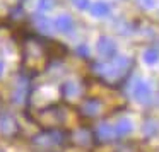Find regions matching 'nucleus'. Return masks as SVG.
<instances>
[{
	"mask_svg": "<svg viewBox=\"0 0 159 152\" xmlns=\"http://www.w3.org/2000/svg\"><path fill=\"white\" fill-rule=\"evenodd\" d=\"M130 69V58L123 55H116L108 60V63H94V72L106 80H118Z\"/></svg>",
	"mask_w": 159,
	"mask_h": 152,
	"instance_id": "nucleus-1",
	"label": "nucleus"
},
{
	"mask_svg": "<svg viewBox=\"0 0 159 152\" xmlns=\"http://www.w3.org/2000/svg\"><path fill=\"white\" fill-rule=\"evenodd\" d=\"M65 142H67V133L63 130L48 128V130H43L41 133H36L33 137L31 144L34 147L41 149V150H50V149H55V147H62Z\"/></svg>",
	"mask_w": 159,
	"mask_h": 152,
	"instance_id": "nucleus-2",
	"label": "nucleus"
},
{
	"mask_svg": "<svg viewBox=\"0 0 159 152\" xmlns=\"http://www.w3.org/2000/svg\"><path fill=\"white\" fill-rule=\"evenodd\" d=\"M96 50H98V55L104 60H111L118 55V46L110 36H99L96 43Z\"/></svg>",
	"mask_w": 159,
	"mask_h": 152,
	"instance_id": "nucleus-3",
	"label": "nucleus"
},
{
	"mask_svg": "<svg viewBox=\"0 0 159 152\" xmlns=\"http://www.w3.org/2000/svg\"><path fill=\"white\" fill-rule=\"evenodd\" d=\"M132 96L137 103L140 104H149L152 101V91L145 80H137L132 87Z\"/></svg>",
	"mask_w": 159,
	"mask_h": 152,
	"instance_id": "nucleus-4",
	"label": "nucleus"
},
{
	"mask_svg": "<svg viewBox=\"0 0 159 152\" xmlns=\"http://www.w3.org/2000/svg\"><path fill=\"white\" fill-rule=\"evenodd\" d=\"M19 132V123L12 114L4 113L0 114V133L5 137H14Z\"/></svg>",
	"mask_w": 159,
	"mask_h": 152,
	"instance_id": "nucleus-5",
	"label": "nucleus"
},
{
	"mask_svg": "<svg viewBox=\"0 0 159 152\" xmlns=\"http://www.w3.org/2000/svg\"><path fill=\"white\" fill-rule=\"evenodd\" d=\"M53 28L58 33H62V34H70V33L75 29V22H74L72 16L60 14V16H57L55 21H53Z\"/></svg>",
	"mask_w": 159,
	"mask_h": 152,
	"instance_id": "nucleus-6",
	"label": "nucleus"
},
{
	"mask_svg": "<svg viewBox=\"0 0 159 152\" xmlns=\"http://www.w3.org/2000/svg\"><path fill=\"white\" fill-rule=\"evenodd\" d=\"M89 12L93 17H98V19H103V17H108L111 14V7L108 2H103V0H98L94 2L93 5H89Z\"/></svg>",
	"mask_w": 159,
	"mask_h": 152,
	"instance_id": "nucleus-7",
	"label": "nucleus"
},
{
	"mask_svg": "<svg viewBox=\"0 0 159 152\" xmlns=\"http://www.w3.org/2000/svg\"><path fill=\"white\" fill-rule=\"evenodd\" d=\"M80 110H82V114L93 118V116H96V114H99V111H101V101L96 99V97H89V99H86L82 103Z\"/></svg>",
	"mask_w": 159,
	"mask_h": 152,
	"instance_id": "nucleus-8",
	"label": "nucleus"
},
{
	"mask_svg": "<svg viewBox=\"0 0 159 152\" xmlns=\"http://www.w3.org/2000/svg\"><path fill=\"white\" fill-rule=\"evenodd\" d=\"M34 24H36V29H38L39 33H43V34H52L53 33V22L52 19H48L45 14H36L34 16Z\"/></svg>",
	"mask_w": 159,
	"mask_h": 152,
	"instance_id": "nucleus-9",
	"label": "nucleus"
},
{
	"mask_svg": "<svg viewBox=\"0 0 159 152\" xmlns=\"http://www.w3.org/2000/svg\"><path fill=\"white\" fill-rule=\"evenodd\" d=\"M28 96V80L26 79H19L17 84H16V89L12 92V101L16 104H22Z\"/></svg>",
	"mask_w": 159,
	"mask_h": 152,
	"instance_id": "nucleus-10",
	"label": "nucleus"
},
{
	"mask_svg": "<svg viewBox=\"0 0 159 152\" xmlns=\"http://www.w3.org/2000/svg\"><path fill=\"white\" fill-rule=\"evenodd\" d=\"M72 140L75 142L77 145H80V147H87V145H91V142H93V133H91L89 128H79V130L74 132Z\"/></svg>",
	"mask_w": 159,
	"mask_h": 152,
	"instance_id": "nucleus-11",
	"label": "nucleus"
},
{
	"mask_svg": "<svg viewBox=\"0 0 159 152\" xmlns=\"http://www.w3.org/2000/svg\"><path fill=\"white\" fill-rule=\"evenodd\" d=\"M96 135L101 142H110L115 138V128L110 123H99V127L96 130Z\"/></svg>",
	"mask_w": 159,
	"mask_h": 152,
	"instance_id": "nucleus-12",
	"label": "nucleus"
},
{
	"mask_svg": "<svg viewBox=\"0 0 159 152\" xmlns=\"http://www.w3.org/2000/svg\"><path fill=\"white\" fill-rule=\"evenodd\" d=\"M113 128H115V135H118V137H127V135H130L132 130H134V123H132L128 118H121Z\"/></svg>",
	"mask_w": 159,
	"mask_h": 152,
	"instance_id": "nucleus-13",
	"label": "nucleus"
},
{
	"mask_svg": "<svg viewBox=\"0 0 159 152\" xmlns=\"http://www.w3.org/2000/svg\"><path fill=\"white\" fill-rule=\"evenodd\" d=\"M62 94L65 97H69V99L75 97L77 94H79V86H77V82H74V80H67V82H63L62 84Z\"/></svg>",
	"mask_w": 159,
	"mask_h": 152,
	"instance_id": "nucleus-14",
	"label": "nucleus"
},
{
	"mask_svg": "<svg viewBox=\"0 0 159 152\" xmlns=\"http://www.w3.org/2000/svg\"><path fill=\"white\" fill-rule=\"evenodd\" d=\"M144 62L147 65H154L159 62V50L157 48H147L144 51Z\"/></svg>",
	"mask_w": 159,
	"mask_h": 152,
	"instance_id": "nucleus-15",
	"label": "nucleus"
},
{
	"mask_svg": "<svg viewBox=\"0 0 159 152\" xmlns=\"http://www.w3.org/2000/svg\"><path fill=\"white\" fill-rule=\"evenodd\" d=\"M142 130H144V135H145V137H154V135L157 133L159 127H157V123H156L154 120H147V121L144 123V127H142Z\"/></svg>",
	"mask_w": 159,
	"mask_h": 152,
	"instance_id": "nucleus-16",
	"label": "nucleus"
},
{
	"mask_svg": "<svg viewBox=\"0 0 159 152\" xmlns=\"http://www.w3.org/2000/svg\"><path fill=\"white\" fill-rule=\"evenodd\" d=\"M57 5V0H38V12L46 14V12H52Z\"/></svg>",
	"mask_w": 159,
	"mask_h": 152,
	"instance_id": "nucleus-17",
	"label": "nucleus"
},
{
	"mask_svg": "<svg viewBox=\"0 0 159 152\" xmlns=\"http://www.w3.org/2000/svg\"><path fill=\"white\" fill-rule=\"evenodd\" d=\"M75 51H77V55H79V56H82V58H89V55H91L89 46H87L86 43H80V45L75 48Z\"/></svg>",
	"mask_w": 159,
	"mask_h": 152,
	"instance_id": "nucleus-18",
	"label": "nucleus"
},
{
	"mask_svg": "<svg viewBox=\"0 0 159 152\" xmlns=\"http://www.w3.org/2000/svg\"><path fill=\"white\" fill-rule=\"evenodd\" d=\"M137 4L145 11H151V9L156 7V0H137Z\"/></svg>",
	"mask_w": 159,
	"mask_h": 152,
	"instance_id": "nucleus-19",
	"label": "nucleus"
},
{
	"mask_svg": "<svg viewBox=\"0 0 159 152\" xmlns=\"http://www.w3.org/2000/svg\"><path fill=\"white\" fill-rule=\"evenodd\" d=\"M4 69H5V65H4V62L0 60V79H2V75H4Z\"/></svg>",
	"mask_w": 159,
	"mask_h": 152,
	"instance_id": "nucleus-20",
	"label": "nucleus"
}]
</instances>
